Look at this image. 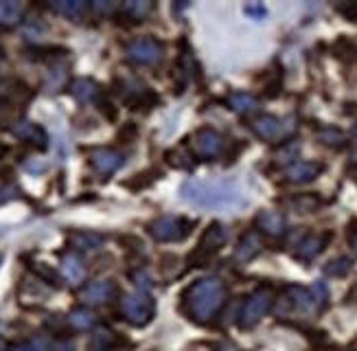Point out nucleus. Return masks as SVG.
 Segmentation results:
<instances>
[{
  "label": "nucleus",
  "mask_w": 357,
  "mask_h": 351,
  "mask_svg": "<svg viewBox=\"0 0 357 351\" xmlns=\"http://www.w3.org/2000/svg\"><path fill=\"white\" fill-rule=\"evenodd\" d=\"M180 193L186 202L199 209H215V211H235L248 204V197L241 191L239 182L228 178H191L180 187Z\"/></svg>",
  "instance_id": "1"
},
{
  "label": "nucleus",
  "mask_w": 357,
  "mask_h": 351,
  "mask_svg": "<svg viewBox=\"0 0 357 351\" xmlns=\"http://www.w3.org/2000/svg\"><path fill=\"white\" fill-rule=\"evenodd\" d=\"M226 299V285L217 277L197 279L189 290L184 292L186 312L195 323H208V320L222 310Z\"/></svg>",
  "instance_id": "2"
},
{
  "label": "nucleus",
  "mask_w": 357,
  "mask_h": 351,
  "mask_svg": "<svg viewBox=\"0 0 357 351\" xmlns=\"http://www.w3.org/2000/svg\"><path fill=\"white\" fill-rule=\"evenodd\" d=\"M318 312V305L312 297V290L301 285H289L285 292L276 301V314L289 316V314H312Z\"/></svg>",
  "instance_id": "3"
},
{
  "label": "nucleus",
  "mask_w": 357,
  "mask_h": 351,
  "mask_svg": "<svg viewBox=\"0 0 357 351\" xmlns=\"http://www.w3.org/2000/svg\"><path fill=\"white\" fill-rule=\"evenodd\" d=\"M121 312L126 316L128 323H132L136 327H143L153 318V314H156V303H153V299L147 292L138 290V292L128 294L121 301Z\"/></svg>",
  "instance_id": "4"
},
{
  "label": "nucleus",
  "mask_w": 357,
  "mask_h": 351,
  "mask_svg": "<svg viewBox=\"0 0 357 351\" xmlns=\"http://www.w3.org/2000/svg\"><path fill=\"white\" fill-rule=\"evenodd\" d=\"M226 239H228V231H226V226H222L220 222H215V224H211L206 231H204V235H202V239H199V244H197V248H195V253L191 255V259H189V266L191 268H199V266H204L208 259L220 251L224 244H226Z\"/></svg>",
  "instance_id": "5"
},
{
  "label": "nucleus",
  "mask_w": 357,
  "mask_h": 351,
  "mask_svg": "<svg viewBox=\"0 0 357 351\" xmlns=\"http://www.w3.org/2000/svg\"><path fill=\"white\" fill-rule=\"evenodd\" d=\"M272 303H274V292L268 285L255 290V292L248 297L245 303H243V310H241V316H239V325L243 329L257 325L259 320L270 312Z\"/></svg>",
  "instance_id": "6"
},
{
  "label": "nucleus",
  "mask_w": 357,
  "mask_h": 351,
  "mask_svg": "<svg viewBox=\"0 0 357 351\" xmlns=\"http://www.w3.org/2000/svg\"><path fill=\"white\" fill-rule=\"evenodd\" d=\"M191 228H193V222H189V220L176 218V216H165V218H158L149 224V233L158 241H182L191 233Z\"/></svg>",
  "instance_id": "7"
},
{
  "label": "nucleus",
  "mask_w": 357,
  "mask_h": 351,
  "mask_svg": "<svg viewBox=\"0 0 357 351\" xmlns=\"http://www.w3.org/2000/svg\"><path fill=\"white\" fill-rule=\"evenodd\" d=\"M162 55H165V47L156 38H138L128 47V57L132 62L143 66H156L162 59Z\"/></svg>",
  "instance_id": "8"
},
{
  "label": "nucleus",
  "mask_w": 357,
  "mask_h": 351,
  "mask_svg": "<svg viewBox=\"0 0 357 351\" xmlns=\"http://www.w3.org/2000/svg\"><path fill=\"white\" fill-rule=\"evenodd\" d=\"M191 149L195 151L197 158H204V160H213L222 154L224 149V139L220 132H215L211 128H204V130H197L195 136H193V143H191Z\"/></svg>",
  "instance_id": "9"
},
{
  "label": "nucleus",
  "mask_w": 357,
  "mask_h": 351,
  "mask_svg": "<svg viewBox=\"0 0 357 351\" xmlns=\"http://www.w3.org/2000/svg\"><path fill=\"white\" fill-rule=\"evenodd\" d=\"M331 239V233H309L303 237V241L296 246V253L294 257L298 259V262H314V259L327 248V244Z\"/></svg>",
  "instance_id": "10"
},
{
  "label": "nucleus",
  "mask_w": 357,
  "mask_h": 351,
  "mask_svg": "<svg viewBox=\"0 0 357 351\" xmlns=\"http://www.w3.org/2000/svg\"><path fill=\"white\" fill-rule=\"evenodd\" d=\"M116 297V287L110 281H90L79 290V301L86 305H103Z\"/></svg>",
  "instance_id": "11"
},
{
  "label": "nucleus",
  "mask_w": 357,
  "mask_h": 351,
  "mask_svg": "<svg viewBox=\"0 0 357 351\" xmlns=\"http://www.w3.org/2000/svg\"><path fill=\"white\" fill-rule=\"evenodd\" d=\"M59 270H61V277H64L70 285H79L86 279V264H84L82 255L75 251H68L61 255Z\"/></svg>",
  "instance_id": "12"
},
{
  "label": "nucleus",
  "mask_w": 357,
  "mask_h": 351,
  "mask_svg": "<svg viewBox=\"0 0 357 351\" xmlns=\"http://www.w3.org/2000/svg\"><path fill=\"white\" fill-rule=\"evenodd\" d=\"M11 132H13V136H18L20 141L31 143L38 149H46V145H49V136H46V130L42 126L33 124V121H18V124L11 128Z\"/></svg>",
  "instance_id": "13"
},
{
  "label": "nucleus",
  "mask_w": 357,
  "mask_h": 351,
  "mask_svg": "<svg viewBox=\"0 0 357 351\" xmlns=\"http://www.w3.org/2000/svg\"><path fill=\"white\" fill-rule=\"evenodd\" d=\"M90 163L101 176H112L123 167L126 156H123L121 151H116V149H97L95 154H92Z\"/></svg>",
  "instance_id": "14"
},
{
  "label": "nucleus",
  "mask_w": 357,
  "mask_h": 351,
  "mask_svg": "<svg viewBox=\"0 0 357 351\" xmlns=\"http://www.w3.org/2000/svg\"><path fill=\"white\" fill-rule=\"evenodd\" d=\"M322 172H324L322 163H316V160H296V163H291L285 170V178L289 182H298V185H301V182L316 180Z\"/></svg>",
  "instance_id": "15"
},
{
  "label": "nucleus",
  "mask_w": 357,
  "mask_h": 351,
  "mask_svg": "<svg viewBox=\"0 0 357 351\" xmlns=\"http://www.w3.org/2000/svg\"><path fill=\"white\" fill-rule=\"evenodd\" d=\"M257 226L261 228L266 235L272 237H281L287 228V222L283 218V213H276V211H261L257 216Z\"/></svg>",
  "instance_id": "16"
},
{
  "label": "nucleus",
  "mask_w": 357,
  "mask_h": 351,
  "mask_svg": "<svg viewBox=\"0 0 357 351\" xmlns=\"http://www.w3.org/2000/svg\"><path fill=\"white\" fill-rule=\"evenodd\" d=\"M24 16V3L20 0H0V31L13 29Z\"/></svg>",
  "instance_id": "17"
},
{
  "label": "nucleus",
  "mask_w": 357,
  "mask_h": 351,
  "mask_svg": "<svg viewBox=\"0 0 357 351\" xmlns=\"http://www.w3.org/2000/svg\"><path fill=\"white\" fill-rule=\"evenodd\" d=\"M261 248H263L261 237L255 231H250V233H245L239 239L237 251H235V259H237L239 264H248V262H252V259L261 253Z\"/></svg>",
  "instance_id": "18"
},
{
  "label": "nucleus",
  "mask_w": 357,
  "mask_h": 351,
  "mask_svg": "<svg viewBox=\"0 0 357 351\" xmlns=\"http://www.w3.org/2000/svg\"><path fill=\"white\" fill-rule=\"evenodd\" d=\"M49 7L55 13H59V16L70 20H82L90 9L86 0H53V3H49Z\"/></svg>",
  "instance_id": "19"
},
{
  "label": "nucleus",
  "mask_w": 357,
  "mask_h": 351,
  "mask_svg": "<svg viewBox=\"0 0 357 351\" xmlns=\"http://www.w3.org/2000/svg\"><path fill=\"white\" fill-rule=\"evenodd\" d=\"M252 130L257 136H261L263 141H274L278 134H281V121L272 114H261L252 121Z\"/></svg>",
  "instance_id": "20"
},
{
  "label": "nucleus",
  "mask_w": 357,
  "mask_h": 351,
  "mask_svg": "<svg viewBox=\"0 0 357 351\" xmlns=\"http://www.w3.org/2000/svg\"><path fill=\"white\" fill-rule=\"evenodd\" d=\"M70 93L79 103L99 101V84L88 80V77H79V80H75L70 84Z\"/></svg>",
  "instance_id": "21"
},
{
  "label": "nucleus",
  "mask_w": 357,
  "mask_h": 351,
  "mask_svg": "<svg viewBox=\"0 0 357 351\" xmlns=\"http://www.w3.org/2000/svg\"><path fill=\"white\" fill-rule=\"evenodd\" d=\"M228 108L239 114H250L259 110V99L250 93H232L228 97Z\"/></svg>",
  "instance_id": "22"
},
{
  "label": "nucleus",
  "mask_w": 357,
  "mask_h": 351,
  "mask_svg": "<svg viewBox=\"0 0 357 351\" xmlns=\"http://www.w3.org/2000/svg\"><path fill=\"white\" fill-rule=\"evenodd\" d=\"M153 5L147 3V0H130V3L123 5V13L132 20V22H141L145 20L149 13H151Z\"/></svg>",
  "instance_id": "23"
},
{
  "label": "nucleus",
  "mask_w": 357,
  "mask_h": 351,
  "mask_svg": "<svg viewBox=\"0 0 357 351\" xmlns=\"http://www.w3.org/2000/svg\"><path fill=\"white\" fill-rule=\"evenodd\" d=\"M333 55L344 62H357V42L351 38H337L333 44Z\"/></svg>",
  "instance_id": "24"
},
{
  "label": "nucleus",
  "mask_w": 357,
  "mask_h": 351,
  "mask_svg": "<svg viewBox=\"0 0 357 351\" xmlns=\"http://www.w3.org/2000/svg\"><path fill=\"white\" fill-rule=\"evenodd\" d=\"M70 246L79 251H95L103 244V237L99 233H73L70 235Z\"/></svg>",
  "instance_id": "25"
},
{
  "label": "nucleus",
  "mask_w": 357,
  "mask_h": 351,
  "mask_svg": "<svg viewBox=\"0 0 357 351\" xmlns=\"http://www.w3.org/2000/svg\"><path fill=\"white\" fill-rule=\"evenodd\" d=\"M193 156H191V151L186 149V145H180L172 151H167V163L176 167V170H191L193 167Z\"/></svg>",
  "instance_id": "26"
},
{
  "label": "nucleus",
  "mask_w": 357,
  "mask_h": 351,
  "mask_svg": "<svg viewBox=\"0 0 357 351\" xmlns=\"http://www.w3.org/2000/svg\"><path fill=\"white\" fill-rule=\"evenodd\" d=\"M68 323L75 327V329H90V327H95V323H97V316H95V312H90V310H86V308H79V310H73L70 314H68Z\"/></svg>",
  "instance_id": "27"
},
{
  "label": "nucleus",
  "mask_w": 357,
  "mask_h": 351,
  "mask_svg": "<svg viewBox=\"0 0 357 351\" xmlns=\"http://www.w3.org/2000/svg\"><path fill=\"white\" fill-rule=\"evenodd\" d=\"M291 209H296L298 213H312L316 209L322 207V200L316 195V193H305V195H298V197H294V200L289 202Z\"/></svg>",
  "instance_id": "28"
},
{
  "label": "nucleus",
  "mask_w": 357,
  "mask_h": 351,
  "mask_svg": "<svg viewBox=\"0 0 357 351\" xmlns=\"http://www.w3.org/2000/svg\"><path fill=\"white\" fill-rule=\"evenodd\" d=\"M119 341V336L110 329H99L95 334V338H92L90 347L95 349V351H107V349H112Z\"/></svg>",
  "instance_id": "29"
},
{
  "label": "nucleus",
  "mask_w": 357,
  "mask_h": 351,
  "mask_svg": "<svg viewBox=\"0 0 357 351\" xmlns=\"http://www.w3.org/2000/svg\"><path fill=\"white\" fill-rule=\"evenodd\" d=\"M158 101H160L158 95L151 93V90H138V93L132 99H128V103L132 105V108H141V110L151 108V105H156Z\"/></svg>",
  "instance_id": "30"
},
{
  "label": "nucleus",
  "mask_w": 357,
  "mask_h": 351,
  "mask_svg": "<svg viewBox=\"0 0 357 351\" xmlns=\"http://www.w3.org/2000/svg\"><path fill=\"white\" fill-rule=\"evenodd\" d=\"M351 259L349 257H335L331 259V262L327 264V268H324V272L329 274V277H344V274L351 272Z\"/></svg>",
  "instance_id": "31"
},
{
  "label": "nucleus",
  "mask_w": 357,
  "mask_h": 351,
  "mask_svg": "<svg viewBox=\"0 0 357 351\" xmlns=\"http://www.w3.org/2000/svg\"><path fill=\"white\" fill-rule=\"evenodd\" d=\"M298 151H301V145L298 143H285L276 149V163H281V165H291V160H296L298 158Z\"/></svg>",
  "instance_id": "32"
},
{
  "label": "nucleus",
  "mask_w": 357,
  "mask_h": 351,
  "mask_svg": "<svg viewBox=\"0 0 357 351\" xmlns=\"http://www.w3.org/2000/svg\"><path fill=\"white\" fill-rule=\"evenodd\" d=\"M318 139L324 143V145H331V147H342L347 143V136L340 132L337 128H324L320 134H318Z\"/></svg>",
  "instance_id": "33"
},
{
  "label": "nucleus",
  "mask_w": 357,
  "mask_h": 351,
  "mask_svg": "<svg viewBox=\"0 0 357 351\" xmlns=\"http://www.w3.org/2000/svg\"><path fill=\"white\" fill-rule=\"evenodd\" d=\"M153 176H160V174H158V172H156V174H153V172H143V174H138V176H136L134 180L126 182V187H128V189H134V191H141V189L149 187L151 182L156 180V178H153Z\"/></svg>",
  "instance_id": "34"
},
{
  "label": "nucleus",
  "mask_w": 357,
  "mask_h": 351,
  "mask_svg": "<svg viewBox=\"0 0 357 351\" xmlns=\"http://www.w3.org/2000/svg\"><path fill=\"white\" fill-rule=\"evenodd\" d=\"M31 270H33V272L38 274V277H40L42 281H46V283L57 285V281H59L57 274H55L49 266H44V264H33V266H31Z\"/></svg>",
  "instance_id": "35"
},
{
  "label": "nucleus",
  "mask_w": 357,
  "mask_h": 351,
  "mask_svg": "<svg viewBox=\"0 0 357 351\" xmlns=\"http://www.w3.org/2000/svg\"><path fill=\"white\" fill-rule=\"evenodd\" d=\"M312 297H314V301H316V305H318V310H322V308H324V303H327V299H329V290H327V285H324L322 281H316V283L312 285Z\"/></svg>",
  "instance_id": "36"
},
{
  "label": "nucleus",
  "mask_w": 357,
  "mask_h": 351,
  "mask_svg": "<svg viewBox=\"0 0 357 351\" xmlns=\"http://www.w3.org/2000/svg\"><path fill=\"white\" fill-rule=\"evenodd\" d=\"M136 136H138V128L134 124H126V126H121V130L116 134V141L119 143H132Z\"/></svg>",
  "instance_id": "37"
},
{
  "label": "nucleus",
  "mask_w": 357,
  "mask_h": 351,
  "mask_svg": "<svg viewBox=\"0 0 357 351\" xmlns=\"http://www.w3.org/2000/svg\"><path fill=\"white\" fill-rule=\"evenodd\" d=\"M245 16H250V18H255V20H263L268 16V9L263 7L261 3H257V5H245Z\"/></svg>",
  "instance_id": "38"
},
{
  "label": "nucleus",
  "mask_w": 357,
  "mask_h": 351,
  "mask_svg": "<svg viewBox=\"0 0 357 351\" xmlns=\"http://www.w3.org/2000/svg\"><path fill=\"white\" fill-rule=\"evenodd\" d=\"M99 110H101V114L107 119V121H114L116 119V110H114V103L110 101V99H101L99 97Z\"/></svg>",
  "instance_id": "39"
},
{
  "label": "nucleus",
  "mask_w": 357,
  "mask_h": 351,
  "mask_svg": "<svg viewBox=\"0 0 357 351\" xmlns=\"http://www.w3.org/2000/svg\"><path fill=\"white\" fill-rule=\"evenodd\" d=\"M337 11L342 13V16H344L349 22H357V3H344V5H337Z\"/></svg>",
  "instance_id": "40"
},
{
  "label": "nucleus",
  "mask_w": 357,
  "mask_h": 351,
  "mask_svg": "<svg viewBox=\"0 0 357 351\" xmlns=\"http://www.w3.org/2000/svg\"><path fill=\"white\" fill-rule=\"evenodd\" d=\"M349 246L353 248V253L357 255V220H353L349 224Z\"/></svg>",
  "instance_id": "41"
},
{
  "label": "nucleus",
  "mask_w": 357,
  "mask_h": 351,
  "mask_svg": "<svg viewBox=\"0 0 357 351\" xmlns=\"http://www.w3.org/2000/svg\"><path fill=\"white\" fill-rule=\"evenodd\" d=\"M92 9H95L97 13H110L112 5L110 3H95V5H92Z\"/></svg>",
  "instance_id": "42"
},
{
  "label": "nucleus",
  "mask_w": 357,
  "mask_h": 351,
  "mask_svg": "<svg viewBox=\"0 0 357 351\" xmlns=\"http://www.w3.org/2000/svg\"><path fill=\"white\" fill-rule=\"evenodd\" d=\"M53 351H75V349H73V343H70V341H59V343L53 347Z\"/></svg>",
  "instance_id": "43"
},
{
  "label": "nucleus",
  "mask_w": 357,
  "mask_h": 351,
  "mask_svg": "<svg viewBox=\"0 0 357 351\" xmlns=\"http://www.w3.org/2000/svg\"><path fill=\"white\" fill-rule=\"evenodd\" d=\"M11 351H33V347L26 345V343H22V345H15V347H11Z\"/></svg>",
  "instance_id": "44"
},
{
  "label": "nucleus",
  "mask_w": 357,
  "mask_h": 351,
  "mask_svg": "<svg viewBox=\"0 0 357 351\" xmlns=\"http://www.w3.org/2000/svg\"><path fill=\"white\" fill-rule=\"evenodd\" d=\"M351 143H353V149H355V156H357V126L353 128V134H351Z\"/></svg>",
  "instance_id": "45"
},
{
  "label": "nucleus",
  "mask_w": 357,
  "mask_h": 351,
  "mask_svg": "<svg viewBox=\"0 0 357 351\" xmlns=\"http://www.w3.org/2000/svg\"><path fill=\"white\" fill-rule=\"evenodd\" d=\"M7 154H9V147H7L5 143H0V158L7 156Z\"/></svg>",
  "instance_id": "46"
},
{
  "label": "nucleus",
  "mask_w": 357,
  "mask_h": 351,
  "mask_svg": "<svg viewBox=\"0 0 357 351\" xmlns=\"http://www.w3.org/2000/svg\"><path fill=\"white\" fill-rule=\"evenodd\" d=\"M0 351H7V347H5L3 343H0Z\"/></svg>",
  "instance_id": "47"
},
{
  "label": "nucleus",
  "mask_w": 357,
  "mask_h": 351,
  "mask_svg": "<svg viewBox=\"0 0 357 351\" xmlns=\"http://www.w3.org/2000/svg\"><path fill=\"white\" fill-rule=\"evenodd\" d=\"M0 62H3V49H0Z\"/></svg>",
  "instance_id": "48"
}]
</instances>
